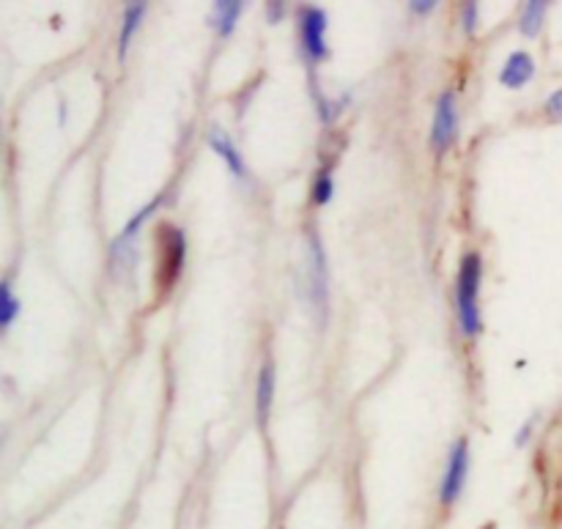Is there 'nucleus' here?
Returning <instances> with one entry per match:
<instances>
[{
  "label": "nucleus",
  "mask_w": 562,
  "mask_h": 529,
  "mask_svg": "<svg viewBox=\"0 0 562 529\" xmlns=\"http://www.w3.org/2000/svg\"><path fill=\"white\" fill-rule=\"evenodd\" d=\"M456 124H459V110H456V97L453 93H442L437 102V113H434V126H431V143L437 151L453 143L456 137Z\"/></svg>",
  "instance_id": "nucleus-3"
},
{
  "label": "nucleus",
  "mask_w": 562,
  "mask_h": 529,
  "mask_svg": "<svg viewBox=\"0 0 562 529\" xmlns=\"http://www.w3.org/2000/svg\"><path fill=\"white\" fill-rule=\"evenodd\" d=\"M239 16L241 3H236V0H220V3H214V25H217V31L223 33V36H228V33L234 31Z\"/></svg>",
  "instance_id": "nucleus-9"
},
{
  "label": "nucleus",
  "mask_w": 562,
  "mask_h": 529,
  "mask_svg": "<svg viewBox=\"0 0 562 529\" xmlns=\"http://www.w3.org/2000/svg\"><path fill=\"white\" fill-rule=\"evenodd\" d=\"M467 472H470V448H467V439L456 442L453 453H450L448 472L442 477V486H439V499L445 505H453L461 497L467 483Z\"/></svg>",
  "instance_id": "nucleus-2"
},
{
  "label": "nucleus",
  "mask_w": 562,
  "mask_h": 529,
  "mask_svg": "<svg viewBox=\"0 0 562 529\" xmlns=\"http://www.w3.org/2000/svg\"><path fill=\"white\" fill-rule=\"evenodd\" d=\"M532 75H536V60H532L527 53H514L508 58V64H505L499 80H503V86L508 88H521L532 80Z\"/></svg>",
  "instance_id": "nucleus-5"
},
{
  "label": "nucleus",
  "mask_w": 562,
  "mask_h": 529,
  "mask_svg": "<svg viewBox=\"0 0 562 529\" xmlns=\"http://www.w3.org/2000/svg\"><path fill=\"white\" fill-rule=\"evenodd\" d=\"M543 16H547V3L543 0H530L525 5V14H521V33L525 36H538L543 25Z\"/></svg>",
  "instance_id": "nucleus-10"
},
{
  "label": "nucleus",
  "mask_w": 562,
  "mask_h": 529,
  "mask_svg": "<svg viewBox=\"0 0 562 529\" xmlns=\"http://www.w3.org/2000/svg\"><path fill=\"white\" fill-rule=\"evenodd\" d=\"M333 192H335V184H333V176L327 173V170H324L322 176H318V181H316V192H313V198H316V203H329L333 201Z\"/></svg>",
  "instance_id": "nucleus-12"
},
{
  "label": "nucleus",
  "mask_w": 562,
  "mask_h": 529,
  "mask_svg": "<svg viewBox=\"0 0 562 529\" xmlns=\"http://www.w3.org/2000/svg\"><path fill=\"white\" fill-rule=\"evenodd\" d=\"M324 33H327V16H324V11L322 9L302 11V44H305L307 55L316 60L327 55Z\"/></svg>",
  "instance_id": "nucleus-4"
},
{
  "label": "nucleus",
  "mask_w": 562,
  "mask_h": 529,
  "mask_svg": "<svg viewBox=\"0 0 562 529\" xmlns=\"http://www.w3.org/2000/svg\"><path fill=\"white\" fill-rule=\"evenodd\" d=\"M481 258L475 252L464 256L459 269V324L461 333L475 338L481 333V311H477V289H481Z\"/></svg>",
  "instance_id": "nucleus-1"
},
{
  "label": "nucleus",
  "mask_w": 562,
  "mask_h": 529,
  "mask_svg": "<svg viewBox=\"0 0 562 529\" xmlns=\"http://www.w3.org/2000/svg\"><path fill=\"white\" fill-rule=\"evenodd\" d=\"M434 5H437V3H434V0H415V3H412V9L420 11V14H428V11H431Z\"/></svg>",
  "instance_id": "nucleus-15"
},
{
  "label": "nucleus",
  "mask_w": 562,
  "mask_h": 529,
  "mask_svg": "<svg viewBox=\"0 0 562 529\" xmlns=\"http://www.w3.org/2000/svg\"><path fill=\"white\" fill-rule=\"evenodd\" d=\"M547 110H549V115H554V119H562V88H560V91H554L552 97H549Z\"/></svg>",
  "instance_id": "nucleus-14"
},
{
  "label": "nucleus",
  "mask_w": 562,
  "mask_h": 529,
  "mask_svg": "<svg viewBox=\"0 0 562 529\" xmlns=\"http://www.w3.org/2000/svg\"><path fill=\"white\" fill-rule=\"evenodd\" d=\"M475 16H477V3H464V9H461V25H464L467 33L475 31Z\"/></svg>",
  "instance_id": "nucleus-13"
},
{
  "label": "nucleus",
  "mask_w": 562,
  "mask_h": 529,
  "mask_svg": "<svg viewBox=\"0 0 562 529\" xmlns=\"http://www.w3.org/2000/svg\"><path fill=\"white\" fill-rule=\"evenodd\" d=\"M209 146H212L214 151L220 154V159H223V162L228 165L231 173L239 176V179H245L247 170H245V162H241V154L236 151V146H234V143H231V137L225 135V132H220V130L209 132Z\"/></svg>",
  "instance_id": "nucleus-6"
},
{
  "label": "nucleus",
  "mask_w": 562,
  "mask_h": 529,
  "mask_svg": "<svg viewBox=\"0 0 562 529\" xmlns=\"http://www.w3.org/2000/svg\"><path fill=\"white\" fill-rule=\"evenodd\" d=\"M272 398H274V373H272V365H263L261 373H258V390H256V412L261 426H267L269 409H272Z\"/></svg>",
  "instance_id": "nucleus-7"
},
{
  "label": "nucleus",
  "mask_w": 562,
  "mask_h": 529,
  "mask_svg": "<svg viewBox=\"0 0 562 529\" xmlns=\"http://www.w3.org/2000/svg\"><path fill=\"white\" fill-rule=\"evenodd\" d=\"M16 313H20V302H16L14 294H11L9 283H3V289H0V324L9 327V324L14 322Z\"/></svg>",
  "instance_id": "nucleus-11"
},
{
  "label": "nucleus",
  "mask_w": 562,
  "mask_h": 529,
  "mask_svg": "<svg viewBox=\"0 0 562 529\" xmlns=\"http://www.w3.org/2000/svg\"><path fill=\"white\" fill-rule=\"evenodd\" d=\"M143 14H146V3H130L124 11V22H121V38H119V55L124 58L126 49H130L132 36L137 33Z\"/></svg>",
  "instance_id": "nucleus-8"
}]
</instances>
